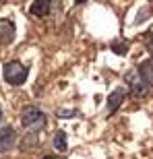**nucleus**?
<instances>
[{"label": "nucleus", "mask_w": 153, "mask_h": 159, "mask_svg": "<svg viewBox=\"0 0 153 159\" xmlns=\"http://www.w3.org/2000/svg\"><path fill=\"white\" fill-rule=\"evenodd\" d=\"M139 75L145 79L147 85L153 87V60H145V62H141V66H139Z\"/></svg>", "instance_id": "obj_8"}, {"label": "nucleus", "mask_w": 153, "mask_h": 159, "mask_svg": "<svg viewBox=\"0 0 153 159\" xmlns=\"http://www.w3.org/2000/svg\"><path fill=\"white\" fill-rule=\"evenodd\" d=\"M54 147L58 149V151H66V147H68V143H66V134L62 132V130H58V132L54 134Z\"/></svg>", "instance_id": "obj_9"}, {"label": "nucleus", "mask_w": 153, "mask_h": 159, "mask_svg": "<svg viewBox=\"0 0 153 159\" xmlns=\"http://www.w3.org/2000/svg\"><path fill=\"white\" fill-rule=\"evenodd\" d=\"M130 91H132L135 97H145L147 91H149V85L145 83V79H143L141 75H139V79L132 75V77H130Z\"/></svg>", "instance_id": "obj_6"}, {"label": "nucleus", "mask_w": 153, "mask_h": 159, "mask_svg": "<svg viewBox=\"0 0 153 159\" xmlns=\"http://www.w3.org/2000/svg\"><path fill=\"white\" fill-rule=\"evenodd\" d=\"M17 35V29H15V23L8 21V19H0V43L2 46H8L15 41Z\"/></svg>", "instance_id": "obj_3"}, {"label": "nucleus", "mask_w": 153, "mask_h": 159, "mask_svg": "<svg viewBox=\"0 0 153 159\" xmlns=\"http://www.w3.org/2000/svg\"><path fill=\"white\" fill-rule=\"evenodd\" d=\"M15 141H17V134L11 126H4L0 130V153H6L15 147Z\"/></svg>", "instance_id": "obj_4"}, {"label": "nucleus", "mask_w": 153, "mask_h": 159, "mask_svg": "<svg viewBox=\"0 0 153 159\" xmlns=\"http://www.w3.org/2000/svg\"><path fill=\"white\" fill-rule=\"evenodd\" d=\"M21 122H23V126L27 130H39L46 126V114L41 112V110H37V107H25L23 116H21Z\"/></svg>", "instance_id": "obj_2"}, {"label": "nucleus", "mask_w": 153, "mask_h": 159, "mask_svg": "<svg viewBox=\"0 0 153 159\" xmlns=\"http://www.w3.org/2000/svg\"><path fill=\"white\" fill-rule=\"evenodd\" d=\"M124 97H126V91H124L122 87L114 89V91H112V95L108 97V106H106V112H108V114H114V112L118 110V107L122 106Z\"/></svg>", "instance_id": "obj_5"}, {"label": "nucleus", "mask_w": 153, "mask_h": 159, "mask_svg": "<svg viewBox=\"0 0 153 159\" xmlns=\"http://www.w3.org/2000/svg\"><path fill=\"white\" fill-rule=\"evenodd\" d=\"M56 114H58L60 118H71V116H76V112H75V110H58Z\"/></svg>", "instance_id": "obj_11"}, {"label": "nucleus", "mask_w": 153, "mask_h": 159, "mask_svg": "<svg viewBox=\"0 0 153 159\" xmlns=\"http://www.w3.org/2000/svg\"><path fill=\"white\" fill-rule=\"evenodd\" d=\"M50 4H52V0H33V2H31V15L46 17L48 11H50Z\"/></svg>", "instance_id": "obj_7"}, {"label": "nucleus", "mask_w": 153, "mask_h": 159, "mask_svg": "<svg viewBox=\"0 0 153 159\" xmlns=\"http://www.w3.org/2000/svg\"><path fill=\"white\" fill-rule=\"evenodd\" d=\"M147 52L151 54V58H153V35H147Z\"/></svg>", "instance_id": "obj_12"}, {"label": "nucleus", "mask_w": 153, "mask_h": 159, "mask_svg": "<svg viewBox=\"0 0 153 159\" xmlns=\"http://www.w3.org/2000/svg\"><path fill=\"white\" fill-rule=\"evenodd\" d=\"M112 52H116L118 56H124V54L128 52V41H124V39H116L112 43Z\"/></svg>", "instance_id": "obj_10"}, {"label": "nucleus", "mask_w": 153, "mask_h": 159, "mask_svg": "<svg viewBox=\"0 0 153 159\" xmlns=\"http://www.w3.org/2000/svg\"><path fill=\"white\" fill-rule=\"evenodd\" d=\"M44 159H58V157H54V155H48V157H44Z\"/></svg>", "instance_id": "obj_13"}, {"label": "nucleus", "mask_w": 153, "mask_h": 159, "mask_svg": "<svg viewBox=\"0 0 153 159\" xmlns=\"http://www.w3.org/2000/svg\"><path fill=\"white\" fill-rule=\"evenodd\" d=\"M0 120H2V112H0Z\"/></svg>", "instance_id": "obj_15"}, {"label": "nucleus", "mask_w": 153, "mask_h": 159, "mask_svg": "<svg viewBox=\"0 0 153 159\" xmlns=\"http://www.w3.org/2000/svg\"><path fill=\"white\" fill-rule=\"evenodd\" d=\"M83 2H85V0H75V4H83Z\"/></svg>", "instance_id": "obj_14"}, {"label": "nucleus", "mask_w": 153, "mask_h": 159, "mask_svg": "<svg viewBox=\"0 0 153 159\" xmlns=\"http://www.w3.org/2000/svg\"><path fill=\"white\" fill-rule=\"evenodd\" d=\"M27 75H29V70L21 62H17V60L4 64V79L8 85H23L27 81Z\"/></svg>", "instance_id": "obj_1"}]
</instances>
